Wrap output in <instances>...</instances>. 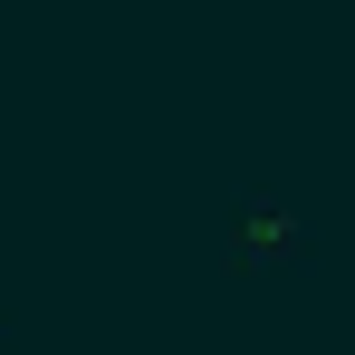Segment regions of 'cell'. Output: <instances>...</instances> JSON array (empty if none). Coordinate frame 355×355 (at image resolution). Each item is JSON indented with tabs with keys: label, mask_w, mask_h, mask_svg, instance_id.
Returning <instances> with one entry per match:
<instances>
[{
	"label": "cell",
	"mask_w": 355,
	"mask_h": 355,
	"mask_svg": "<svg viewBox=\"0 0 355 355\" xmlns=\"http://www.w3.org/2000/svg\"><path fill=\"white\" fill-rule=\"evenodd\" d=\"M221 250H231V269H269V259H307V231H297V211L279 192L231 182V202H221Z\"/></svg>",
	"instance_id": "6da1fadb"
},
{
	"label": "cell",
	"mask_w": 355,
	"mask_h": 355,
	"mask_svg": "<svg viewBox=\"0 0 355 355\" xmlns=\"http://www.w3.org/2000/svg\"><path fill=\"white\" fill-rule=\"evenodd\" d=\"M0 355H29V346H19V327H10V317H0Z\"/></svg>",
	"instance_id": "7a4b0ae2"
}]
</instances>
